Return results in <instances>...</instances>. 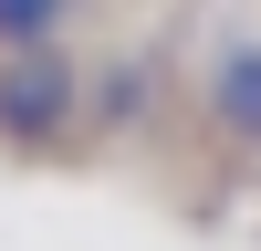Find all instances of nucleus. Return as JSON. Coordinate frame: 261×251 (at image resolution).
Segmentation results:
<instances>
[{
  "mask_svg": "<svg viewBox=\"0 0 261 251\" xmlns=\"http://www.w3.org/2000/svg\"><path fill=\"white\" fill-rule=\"evenodd\" d=\"M84 136V63L63 53H11L0 63V146L11 157H53Z\"/></svg>",
  "mask_w": 261,
  "mask_h": 251,
  "instance_id": "f257e3e1",
  "label": "nucleus"
},
{
  "mask_svg": "<svg viewBox=\"0 0 261 251\" xmlns=\"http://www.w3.org/2000/svg\"><path fill=\"white\" fill-rule=\"evenodd\" d=\"M199 126L220 157H261V32H220L199 63Z\"/></svg>",
  "mask_w": 261,
  "mask_h": 251,
  "instance_id": "f03ea898",
  "label": "nucleus"
},
{
  "mask_svg": "<svg viewBox=\"0 0 261 251\" xmlns=\"http://www.w3.org/2000/svg\"><path fill=\"white\" fill-rule=\"evenodd\" d=\"M84 21V0H0V63L11 53H63Z\"/></svg>",
  "mask_w": 261,
  "mask_h": 251,
  "instance_id": "7ed1b4c3",
  "label": "nucleus"
}]
</instances>
